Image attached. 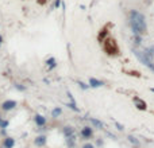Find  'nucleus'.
Listing matches in <instances>:
<instances>
[{"label": "nucleus", "mask_w": 154, "mask_h": 148, "mask_svg": "<svg viewBox=\"0 0 154 148\" xmlns=\"http://www.w3.org/2000/svg\"><path fill=\"white\" fill-rule=\"evenodd\" d=\"M128 23H130V27H131L134 35H145L147 32L146 17L138 9H131L128 12Z\"/></svg>", "instance_id": "f257e3e1"}, {"label": "nucleus", "mask_w": 154, "mask_h": 148, "mask_svg": "<svg viewBox=\"0 0 154 148\" xmlns=\"http://www.w3.org/2000/svg\"><path fill=\"white\" fill-rule=\"evenodd\" d=\"M101 46H103L104 52H106L107 55H110V57H116V55H119V52H120L118 42H116V39L112 38V36H108V38L101 43Z\"/></svg>", "instance_id": "f03ea898"}, {"label": "nucleus", "mask_w": 154, "mask_h": 148, "mask_svg": "<svg viewBox=\"0 0 154 148\" xmlns=\"http://www.w3.org/2000/svg\"><path fill=\"white\" fill-rule=\"evenodd\" d=\"M132 52H134V55H135V57L138 58V59H139L143 65L147 66L151 71H154V63H153V61L146 57L145 54H143V51H139V50H136V48H132Z\"/></svg>", "instance_id": "7ed1b4c3"}, {"label": "nucleus", "mask_w": 154, "mask_h": 148, "mask_svg": "<svg viewBox=\"0 0 154 148\" xmlns=\"http://www.w3.org/2000/svg\"><path fill=\"white\" fill-rule=\"evenodd\" d=\"M112 27V23H107L106 26H103L99 31V34H97V40H99V43H103L104 40L110 36V28Z\"/></svg>", "instance_id": "20e7f679"}, {"label": "nucleus", "mask_w": 154, "mask_h": 148, "mask_svg": "<svg viewBox=\"0 0 154 148\" xmlns=\"http://www.w3.org/2000/svg\"><path fill=\"white\" fill-rule=\"evenodd\" d=\"M18 106V101L15 100H5L0 104V110L1 112H11Z\"/></svg>", "instance_id": "39448f33"}, {"label": "nucleus", "mask_w": 154, "mask_h": 148, "mask_svg": "<svg viewBox=\"0 0 154 148\" xmlns=\"http://www.w3.org/2000/svg\"><path fill=\"white\" fill-rule=\"evenodd\" d=\"M33 120H34V122H35V125H37V126H39V128H43V126L47 124V118L45 117L43 114H41V113L34 114Z\"/></svg>", "instance_id": "423d86ee"}, {"label": "nucleus", "mask_w": 154, "mask_h": 148, "mask_svg": "<svg viewBox=\"0 0 154 148\" xmlns=\"http://www.w3.org/2000/svg\"><path fill=\"white\" fill-rule=\"evenodd\" d=\"M15 144H16L15 137H12V136H5L4 139H3V141H1L0 148H14Z\"/></svg>", "instance_id": "0eeeda50"}, {"label": "nucleus", "mask_w": 154, "mask_h": 148, "mask_svg": "<svg viewBox=\"0 0 154 148\" xmlns=\"http://www.w3.org/2000/svg\"><path fill=\"white\" fill-rule=\"evenodd\" d=\"M46 143H47V136L46 135H38L35 139H34V145H35V147L42 148L46 145Z\"/></svg>", "instance_id": "6e6552de"}, {"label": "nucleus", "mask_w": 154, "mask_h": 148, "mask_svg": "<svg viewBox=\"0 0 154 148\" xmlns=\"http://www.w3.org/2000/svg\"><path fill=\"white\" fill-rule=\"evenodd\" d=\"M80 136H81L84 140L91 139V137L93 136V129L91 128V126H84L83 129H81V132H80Z\"/></svg>", "instance_id": "1a4fd4ad"}, {"label": "nucleus", "mask_w": 154, "mask_h": 148, "mask_svg": "<svg viewBox=\"0 0 154 148\" xmlns=\"http://www.w3.org/2000/svg\"><path fill=\"white\" fill-rule=\"evenodd\" d=\"M132 101H134L136 109H139V110H147V104H146V101H143L142 98H139V97H134Z\"/></svg>", "instance_id": "9d476101"}, {"label": "nucleus", "mask_w": 154, "mask_h": 148, "mask_svg": "<svg viewBox=\"0 0 154 148\" xmlns=\"http://www.w3.org/2000/svg\"><path fill=\"white\" fill-rule=\"evenodd\" d=\"M88 85H89V87H93V89H96V87L103 86V85H104V82H103V81H100V79L95 78V77H89Z\"/></svg>", "instance_id": "9b49d317"}, {"label": "nucleus", "mask_w": 154, "mask_h": 148, "mask_svg": "<svg viewBox=\"0 0 154 148\" xmlns=\"http://www.w3.org/2000/svg\"><path fill=\"white\" fill-rule=\"evenodd\" d=\"M46 66H47V69L49 70H53V69H56L57 67V59L54 57H49L47 59H46Z\"/></svg>", "instance_id": "f8f14e48"}, {"label": "nucleus", "mask_w": 154, "mask_h": 148, "mask_svg": "<svg viewBox=\"0 0 154 148\" xmlns=\"http://www.w3.org/2000/svg\"><path fill=\"white\" fill-rule=\"evenodd\" d=\"M62 133H64L65 137H69V136L75 135V128L71 126V125H65L64 128H62Z\"/></svg>", "instance_id": "ddd939ff"}, {"label": "nucleus", "mask_w": 154, "mask_h": 148, "mask_svg": "<svg viewBox=\"0 0 154 148\" xmlns=\"http://www.w3.org/2000/svg\"><path fill=\"white\" fill-rule=\"evenodd\" d=\"M143 54H145L149 59H151V61H153V58H154V44H153V46H150V47H146L145 51H143Z\"/></svg>", "instance_id": "4468645a"}, {"label": "nucleus", "mask_w": 154, "mask_h": 148, "mask_svg": "<svg viewBox=\"0 0 154 148\" xmlns=\"http://www.w3.org/2000/svg\"><path fill=\"white\" fill-rule=\"evenodd\" d=\"M89 121H91V124H92V125L97 126V128H100V129L106 128V125H104V124H103L100 120H97V118H95V117H89Z\"/></svg>", "instance_id": "2eb2a0df"}, {"label": "nucleus", "mask_w": 154, "mask_h": 148, "mask_svg": "<svg viewBox=\"0 0 154 148\" xmlns=\"http://www.w3.org/2000/svg\"><path fill=\"white\" fill-rule=\"evenodd\" d=\"M61 114H62V108L61 106H56V108H53V110H52V117L58 118Z\"/></svg>", "instance_id": "dca6fc26"}, {"label": "nucleus", "mask_w": 154, "mask_h": 148, "mask_svg": "<svg viewBox=\"0 0 154 148\" xmlns=\"http://www.w3.org/2000/svg\"><path fill=\"white\" fill-rule=\"evenodd\" d=\"M65 139H66V145L69 148H73L76 145V136L75 135L69 136V137H65Z\"/></svg>", "instance_id": "f3484780"}, {"label": "nucleus", "mask_w": 154, "mask_h": 148, "mask_svg": "<svg viewBox=\"0 0 154 148\" xmlns=\"http://www.w3.org/2000/svg\"><path fill=\"white\" fill-rule=\"evenodd\" d=\"M127 139H128V141H130L131 144H134L135 147H139V145H141V143H139V140L136 139V137H134L132 135H128V136H127Z\"/></svg>", "instance_id": "a211bd4d"}, {"label": "nucleus", "mask_w": 154, "mask_h": 148, "mask_svg": "<svg viewBox=\"0 0 154 148\" xmlns=\"http://www.w3.org/2000/svg\"><path fill=\"white\" fill-rule=\"evenodd\" d=\"M14 87H15V89H16L18 91H26V90H27L26 85H23V83H19V82H15V83H14Z\"/></svg>", "instance_id": "6ab92c4d"}, {"label": "nucleus", "mask_w": 154, "mask_h": 148, "mask_svg": "<svg viewBox=\"0 0 154 148\" xmlns=\"http://www.w3.org/2000/svg\"><path fill=\"white\" fill-rule=\"evenodd\" d=\"M9 125V120H7V118H1L0 120V129H7Z\"/></svg>", "instance_id": "aec40b11"}, {"label": "nucleus", "mask_w": 154, "mask_h": 148, "mask_svg": "<svg viewBox=\"0 0 154 148\" xmlns=\"http://www.w3.org/2000/svg\"><path fill=\"white\" fill-rule=\"evenodd\" d=\"M66 106H68V108H71L72 110H75V112H80V108H77L76 102H68V104H66Z\"/></svg>", "instance_id": "412c9836"}, {"label": "nucleus", "mask_w": 154, "mask_h": 148, "mask_svg": "<svg viewBox=\"0 0 154 148\" xmlns=\"http://www.w3.org/2000/svg\"><path fill=\"white\" fill-rule=\"evenodd\" d=\"M134 42H135V46H141L142 35H134Z\"/></svg>", "instance_id": "4be33fe9"}, {"label": "nucleus", "mask_w": 154, "mask_h": 148, "mask_svg": "<svg viewBox=\"0 0 154 148\" xmlns=\"http://www.w3.org/2000/svg\"><path fill=\"white\" fill-rule=\"evenodd\" d=\"M77 83H79V86L81 87L83 90H88V89H89V85H87V83H85V82H83V81H79V82H77Z\"/></svg>", "instance_id": "5701e85b"}, {"label": "nucleus", "mask_w": 154, "mask_h": 148, "mask_svg": "<svg viewBox=\"0 0 154 148\" xmlns=\"http://www.w3.org/2000/svg\"><path fill=\"white\" fill-rule=\"evenodd\" d=\"M115 126H116V129H118V131H123L124 129V126L122 125L120 122H118V121H115Z\"/></svg>", "instance_id": "b1692460"}, {"label": "nucleus", "mask_w": 154, "mask_h": 148, "mask_svg": "<svg viewBox=\"0 0 154 148\" xmlns=\"http://www.w3.org/2000/svg\"><path fill=\"white\" fill-rule=\"evenodd\" d=\"M62 4V0H54V8H60Z\"/></svg>", "instance_id": "393cba45"}, {"label": "nucleus", "mask_w": 154, "mask_h": 148, "mask_svg": "<svg viewBox=\"0 0 154 148\" xmlns=\"http://www.w3.org/2000/svg\"><path fill=\"white\" fill-rule=\"evenodd\" d=\"M81 148H96V147H95V145H93L92 143H85Z\"/></svg>", "instance_id": "a878e982"}, {"label": "nucleus", "mask_w": 154, "mask_h": 148, "mask_svg": "<svg viewBox=\"0 0 154 148\" xmlns=\"http://www.w3.org/2000/svg\"><path fill=\"white\" fill-rule=\"evenodd\" d=\"M0 136H3V137H5L7 135V129H0Z\"/></svg>", "instance_id": "bb28decb"}, {"label": "nucleus", "mask_w": 154, "mask_h": 148, "mask_svg": "<svg viewBox=\"0 0 154 148\" xmlns=\"http://www.w3.org/2000/svg\"><path fill=\"white\" fill-rule=\"evenodd\" d=\"M37 3H38L39 5H45L46 3H47V0H37Z\"/></svg>", "instance_id": "cd10ccee"}, {"label": "nucleus", "mask_w": 154, "mask_h": 148, "mask_svg": "<svg viewBox=\"0 0 154 148\" xmlns=\"http://www.w3.org/2000/svg\"><path fill=\"white\" fill-rule=\"evenodd\" d=\"M3 35H0V48H1V44H3Z\"/></svg>", "instance_id": "c85d7f7f"}, {"label": "nucleus", "mask_w": 154, "mask_h": 148, "mask_svg": "<svg viewBox=\"0 0 154 148\" xmlns=\"http://www.w3.org/2000/svg\"><path fill=\"white\" fill-rule=\"evenodd\" d=\"M97 145H99V147H100V145H103V140H97Z\"/></svg>", "instance_id": "c756f323"}, {"label": "nucleus", "mask_w": 154, "mask_h": 148, "mask_svg": "<svg viewBox=\"0 0 154 148\" xmlns=\"http://www.w3.org/2000/svg\"><path fill=\"white\" fill-rule=\"evenodd\" d=\"M150 91H151V93H154V87H150Z\"/></svg>", "instance_id": "7c9ffc66"}, {"label": "nucleus", "mask_w": 154, "mask_h": 148, "mask_svg": "<svg viewBox=\"0 0 154 148\" xmlns=\"http://www.w3.org/2000/svg\"><path fill=\"white\" fill-rule=\"evenodd\" d=\"M1 118H3V116H1V113H0V120H1Z\"/></svg>", "instance_id": "2f4dec72"}]
</instances>
